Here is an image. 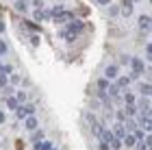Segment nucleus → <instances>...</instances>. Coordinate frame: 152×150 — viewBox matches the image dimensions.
<instances>
[{
	"mask_svg": "<svg viewBox=\"0 0 152 150\" xmlns=\"http://www.w3.org/2000/svg\"><path fill=\"white\" fill-rule=\"evenodd\" d=\"M100 150H111V148H109V144H102L100 141Z\"/></svg>",
	"mask_w": 152,
	"mask_h": 150,
	"instance_id": "30",
	"label": "nucleus"
},
{
	"mask_svg": "<svg viewBox=\"0 0 152 150\" xmlns=\"http://www.w3.org/2000/svg\"><path fill=\"white\" fill-rule=\"evenodd\" d=\"M31 44H33V46H39V37L33 35V37H31Z\"/></svg>",
	"mask_w": 152,
	"mask_h": 150,
	"instance_id": "28",
	"label": "nucleus"
},
{
	"mask_svg": "<svg viewBox=\"0 0 152 150\" xmlns=\"http://www.w3.org/2000/svg\"><path fill=\"white\" fill-rule=\"evenodd\" d=\"M124 100H126V105H135V96L133 94H124Z\"/></svg>",
	"mask_w": 152,
	"mask_h": 150,
	"instance_id": "23",
	"label": "nucleus"
},
{
	"mask_svg": "<svg viewBox=\"0 0 152 150\" xmlns=\"http://www.w3.org/2000/svg\"><path fill=\"white\" fill-rule=\"evenodd\" d=\"M24 26H26L28 31H33V33H37V31H39V24H33V22H24Z\"/></svg>",
	"mask_w": 152,
	"mask_h": 150,
	"instance_id": "19",
	"label": "nucleus"
},
{
	"mask_svg": "<svg viewBox=\"0 0 152 150\" xmlns=\"http://www.w3.org/2000/svg\"><path fill=\"white\" fill-rule=\"evenodd\" d=\"M7 83H9L7 74H4V72H0V89H2V87H7Z\"/></svg>",
	"mask_w": 152,
	"mask_h": 150,
	"instance_id": "20",
	"label": "nucleus"
},
{
	"mask_svg": "<svg viewBox=\"0 0 152 150\" xmlns=\"http://www.w3.org/2000/svg\"><path fill=\"white\" fill-rule=\"evenodd\" d=\"M111 139H113V133H111V131H104V128H102V131H100V141H102V144H109Z\"/></svg>",
	"mask_w": 152,
	"mask_h": 150,
	"instance_id": "9",
	"label": "nucleus"
},
{
	"mask_svg": "<svg viewBox=\"0 0 152 150\" xmlns=\"http://www.w3.org/2000/svg\"><path fill=\"white\" fill-rule=\"evenodd\" d=\"M67 29H70L67 33H74V35H78V33H80L83 29H85V26H83V22H72L70 26H67Z\"/></svg>",
	"mask_w": 152,
	"mask_h": 150,
	"instance_id": "8",
	"label": "nucleus"
},
{
	"mask_svg": "<svg viewBox=\"0 0 152 150\" xmlns=\"http://www.w3.org/2000/svg\"><path fill=\"white\" fill-rule=\"evenodd\" d=\"M133 13V0H122V15H130Z\"/></svg>",
	"mask_w": 152,
	"mask_h": 150,
	"instance_id": "7",
	"label": "nucleus"
},
{
	"mask_svg": "<svg viewBox=\"0 0 152 150\" xmlns=\"http://www.w3.org/2000/svg\"><path fill=\"white\" fill-rule=\"evenodd\" d=\"M130 65H133V74H130V78H137L143 72V63H141L139 59H133V61H130Z\"/></svg>",
	"mask_w": 152,
	"mask_h": 150,
	"instance_id": "3",
	"label": "nucleus"
},
{
	"mask_svg": "<svg viewBox=\"0 0 152 150\" xmlns=\"http://www.w3.org/2000/svg\"><path fill=\"white\" fill-rule=\"evenodd\" d=\"M2 122H4V113L0 111V124H2Z\"/></svg>",
	"mask_w": 152,
	"mask_h": 150,
	"instance_id": "33",
	"label": "nucleus"
},
{
	"mask_svg": "<svg viewBox=\"0 0 152 150\" xmlns=\"http://www.w3.org/2000/svg\"><path fill=\"white\" fill-rule=\"evenodd\" d=\"M130 80H133V78H130V76H120V78H117V87H120V89H124V87H128L130 85Z\"/></svg>",
	"mask_w": 152,
	"mask_h": 150,
	"instance_id": "10",
	"label": "nucleus"
},
{
	"mask_svg": "<svg viewBox=\"0 0 152 150\" xmlns=\"http://www.w3.org/2000/svg\"><path fill=\"white\" fill-rule=\"evenodd\" d=\"M98 2H100V4H109V0H98Z\"/></svg>",
	"mask_w": 152,
	"mask_h": 150,
	"instance_id": "34",
	"label": "nucleus"
},
{
	"mask_svg": "<svg viewBox=\"0 0 152 150\" xmlns=\"http://www.w3.org/2000/svg\"><path fill=\"white\" fill-rule=\"evenodd\" d=\"M18 105H20V102H18V98H7V107H9V109H13V111H15V109H18Z\"/></svg>",
	"mask_w": 152,
	"mask_h": 150,
	"instance_id": "16",
	"label": "nucleus"
},
{
	"mask_svg": "<svg viewBox=\"0 0 152 150\" xmlns=\"http://www.w3.org/2000/svg\"><path fill=\"white\" fill-rule=\"evenodd\" d=\"M139 107H141V111H148V109H150V100H148V98H143V100L139 102Z\"/></svg>",
	"mask_w": 152,
	"mask_h": 150,
	"instance_id": "22",
	"label": "nucleus"
},
{
	"mask_svg": "<svg viewBox=\"0 0 152 150\" xmlns=\"http://www.w3.org/2000/svg\"><path fill=\"white\" fill-rule=\"evenodd\" d=\"M7 29H4V22H2V20H0V33H4Z\"/></svg>",
	"mask_w": 152,
	"mask_h": 150,
	"instance_id": "32",
	"label": "nucleus"
},
{
	"mask_svg": "<svg viewBox=\"0 0 152 150\" xmlns=\"http://www.w3.org/2000/svg\"><path fill=\"white\" fill-rule=\"evenodd\" d=\"M52 144L50 141H35V150H50Z\"/></svg>",
	"mask_w": 152,
	"mask_h": 150,
	"instance_id": "15",
	"label": "nucleus"
},
{
	"mask_svg": "<svg viewBox=\"0 0 152 150\" xmlns=\"http://www.w3.org/2000/svg\"><path fill=\"white\" fill-rule=\"evenodd\" d=\"M4 52H7V44L0 42V54H4Z\"/></svg>",
	"mask_w": 152,
	"mask_h": 150,
	"instance_id": "29",
	"label": "nucleus"
},
{
	"mask_svg": "<svg viewBox=\"0 0 152 150\" xmlns=\"http://www.w3.org/2000/svg\"><path fill=\"white\" fill-rule=\"evenodd\" d=\"M48 13H50V18H52V20H65V18H67V13H65V9H63L61 4L52 7V9L48 11Z\"/></svg>",
	"mask_w": 152,
	"mask_h": 150,
	"instance_id": "2",
	"label": "nucleus"
},
{
	"mask_svg": "<svg viewBox=\"0 0 152 150\" xmlns=\"http://www.w3.org/2000/svg\"><path fill=\"white\" fill-rule=\"evenodd\" d=\"M41 137H44V133H41V131H37V128H35V135H33V141H41Z\"/></svg>",
	"mask_w": 152,
	"mask_h": 150,
	"instance_id": "26",
	"label": "nucleus"
},
{
	"mask_svg": "<svg viewBox=\"0 0 152 150\" xmlns=\"http://www.w3.org/2000/svg\"><path fill=\"white\" fill-rule=\"evenodd\" d=\"M109 13H111V15H117V13H120V7H111V9H109Z\"/></svg>",
	"mask_w": 152,
	"mask_h": 150,
	"instance_id": "27",
	"label": "nucleus"
},
{
	"mask_svg": "<svg viewBox=\"0 0 152 150\" xmlns=\"http://www.w3.org/2000/svg\"><path fill=\"white\" fill-rule=\"evenodd\" d=\"M109 148H111V150H120L122 148V139L120 137H113L111 141H109Z\"/></svg>",
	"mask_w": 152,
	"mask_h": 150,
	"instance_id": "14",
	"label": "nucleus"
},
{
	"mask_svg": "<svg viewBox=\"0 0 152 150\" xmlns=\"http://www.w3.org/2000/svg\"><path fill=\"white\" fill-rule=\"evenodd\" d=\"M137 144V139H135V135L133 133H126V135H124V137H122V146H135Z\"/></svg>",
	"mask_w": 152,
	"mask_h": 150,
	"instance_id": "6",
	"label": "nucleus"
},
{
	"mask_svg": "<svg viewBox=\"0 0 152 150\" xmlns=\"http://www.w3.org/2000/svg\"><path fill=\"white\" fill-rule=\"evenodd\" d=\"M141 94H143L146 98L150 96V85H148V83H143V85H141Z\"/></svg>",
	"mask_w": 152,
	"mask_h": 150,
	"instance_id": "24",
	"label": "nucleus"
},
{
	"mask_svg": "<svg viewBox=\"0 0 152 150\" xmlns=\"http://www.w3.org/2000/svg\"><path fill=\"white\" fill-rule=\"evenodd\" d=\"M15 98H18L20 105H22V102H26V94H24V91H18V96H15Z\"/></svg>",
	"mask_w": 152,
	"mask_h": 150,
	"instance_id": "25",
	"label": "nucleus"
},
{
	"mask_svg": "<svg viewBox=\"0 0 152 150\" xmlns=\"http://www.w3.org/2000/svg\"><path fill=\"white\" fill-rule=\"evenodd\" d=\"M33 4H35L37 9H41V0H33Z\"/></svg>",
	"mask_w": 152,
	"mask_h": 150,
	"instance_id": "31",
	"label": "nucleus"
},
{
	"mask_svg": "<svg viewBox=\"0 0 152 150\" xmlns=\"http://www.w3.org/2000/svg\"><path fill=\"white\" fill-rule=\"evenodd\" d=\"M50 150H54V148H50Z\"/></svg>",
	"mask_w": 152,
	"mask_h": 150,
	"instance_id": "35",
	"label": "nucleus"
},
{
	"mask_svg": "<svg viewBox=\"0 0 152 150\" xmlns=\"http://www.w3.org/2000/svg\"><path fill=\"white\" fill-rule=\"evenodd\" d=\"M107 87H109V78H100L98 80V89L100 91H107Z\"/></svg>",
	"mask_w": 152,
	"mask_h": 150,
	"instance_id": "17",
	"label": "nucleus"
},
{
	"mask_svg": "<svg viewBox=\"0 0 152 150\" xmlns=\"http://www.w3.org/2000/svg\"><path fill=\"white\" fill-rule=\"evenodd\" d=\"M137 24H139V29H141L143 33H148V31H150V18H148V15H139Z\"/></svg>",
	"mask_w": 152,
	"mask_h": 150,
	"instance_id": "5",
	"label": "nucleus"
},
{
	"mask_svg": "<svg viewBox=\"0 0 152 150\" xmlns=\"http://www.w3.org/2000/svg\"><path fill=\"white\" fill-rule=\"evenodd\" d=\"M139 150H150V139H146V141H141L139 139V146H137Z\"/></svg>",
	"mask_w": 152,
	"mask_h": 150,
	"instance_id": "21",
	"label": "nucleus"
},
{
	"mask_svg": "<svg viewBox=\"0 0 152 150\" xmlns=\"http://www.w3.org/2000/svg\"><path fill=\"white\" fill-rule=\"evenodd\" d=\"M117 72H120V70H117V65H109L107 67V78H117Z\"/></svg>",
	"mask_w": 152,
	"mask_h": 150,
	"instance_id": "12",
	"label": "nucleus"
},
{
	"mask_svg": "<svg viewBox=\"0 0 152 150\" xmlns=\"http://www.w3.org/2000/svg\"><path fill=\"white\" fill-rule=\"evenodd\" d=\"M111 133H113V137H120V139H122L124 135H126V128H124V122H117V124L113 126V131H111Z\"/></svg>",
	"mask_w": 152,
	"mask_h": 150,
	"instance_id": "4",
	"label": "nucleus"
},
{
	"mask_svg": "<svg viewBox=\"0 0 152 150\" xmlns=\"http://www.w3.org/2000/svg\"><path fill=\"white\" fill-rule=\"evenodd\" d=\"M124 115H126V118H135L137 115V105H128L126 111H124Z\"/></svg>",
	"mask_w": 152,
	"mask_h": 150,
	"instance_id": "13",
	"label": "nucleus"
},
{
	"mask_svg": "<svg viewBox=\"0 0 152 150\" xmlns=\"http://www.w3.org/2000/svg\"><path fill=\"white\" fill-rule=\"evenodd\" d=\"M33 113H35V107H33V105H24V102L18 105V109H15V118H20V120H26Z\"/></svg>",
	"mask_w": 152,
	"mask_h": 150,
	"instance_id": "1",
	"label": "nucleus"
},
{
	"mask_svg": "<svg viewBox=\"0 0 152 150\" xmlns=\"http://www.w3.org/2000/svg\"><path fill=\"white\" fill-rule=\"evenodd\" d=\"M15 11H26V2L24 0H15Z\"/></svg>",
	"mask_w": 152,
	"mask_h": 150,
	"instance_id": "18",
	"label": "nucleus"
},
{
	"mask_svg": "<svg viewBox=\"0 0 152 150\" xmlns=\"http://www.w3.org/2000/svg\"><path fill=\"white\" fill-rule=\"evenodd\" d=\"M26 128H28V131H35L37 128V118L35 115H28V118H26Z\"/></svg>",
	"mask_w": 152,
	"mask_h": 150,
	"instance_id": "11",
	"label": "nucleus"
}]
</instances>
